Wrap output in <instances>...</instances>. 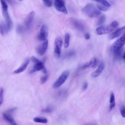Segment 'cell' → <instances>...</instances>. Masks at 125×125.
Wrapping results in <instances>:
<instances>
[{
    "mask_svg": "<svg viewBox=\"0 0 125 125\" xmlns=\"http://www.w3.org/2000/svg\"><path fill=\"white\" fill-rule=\"evenodd\" d=\"M118 25L119 23L117 21H113L107 25L98 27L96 29V33L99 35L109 33L115 30L118 27Z\"/></svg>",
    "mask_w": 125,
    "mask_h": 125,
    "instance_id": "cell-1",
    "label": "cell"
},
{
    "mask_svg": "<svg viewBox=\"0 0 125 125\" xmlns=\"http://www.w3.org/2000/svg\"><path fill=\"white\" fill-rule=\"evenodd\" d=\"M83 12L89 18L97 17L101 14V11L92 3H88L82 9Z\"/></svg>",
    "mask_w": 125,
    "mask_h": 125,
    "instance_id": "cell-2",
    "label": "cell"
},
{
    "mask_svg": "<svg viewBox=\"0 0 125 125\" xmlns=\"http://www.w3.org/2000/svg\"><path fill=\"white\" fill-rule=\"evenodd\" d=\"M69 72L68 70L64 71L60 76V77L53 84V87L54 88H57L61 86L67 80V78L69 76Z\"/></svg>",
    "mask_w": 125,
    "mask_h": 125,
    "instance_id": "cell-3",
    "label": "cell"
},
{
    "mask_svg": "<svg viewBox=\"0 0 125 125\" xmlns=\"http://www.w3.org/2000/svg\"><path fill=\"white\" fill-rule=\"evenodd\" d=\"M63 42L62 39L59 37L56 38L54 41V55L56 58H60L61 54V49L62 46Z\"/></svg>",
    "mask_w": 125,
    "mask_h": 125,
    "instance_id": "cell-4",
    "label": "cell"
},
{
    "mask_svg": "<svg viewBox=\"0 0 125 125\" xmlns=\"http://www.w3.org/2000/svg\"><path fill=\"white\" fill-rule=\"evenodd\" d=\"M16 108H13L10 109L5 112H4L2 114L3 117L5 121H6L8 123H9L10 125H18L17 123L14 119L12 116V113L16 110Z\"/></svg>",
    "mask_w": 125,
    "mask_h": 125,
    "instance_id": "cell-5",
    "label": "cell"
},
{
    "mask_svg": "<svg viewBox=\"0 0 125 125\" xmlns=\"http://www.w3.org/2000/svg\"><path fill=\"white\" fill-rule=\"evenodd\" d=\"M54 4L55 8L57 11L64 14H67V11L63 0H54Z\"/></svg>",
    "mask_w": 125,
    "mask_h": 125,
    "instance_id": "cell-6",
    "label": "cell"
},
{
    "mask_svg": "<svg viewBox=\"0 0 125 125\" xmlns=\"http://www.w3.org/2000/svg\"><path fill=\"white\" fill-rule=\"evenodd\" d=\"M125 42V35H123L121 37L118 39L116 41L114 42L111 47L112 52L115 51L122 49L124 46Z\"/></svg>",
    "mask_w": 125,
    "mask_h": 125,
    "instance_id": "cell-7",
    "label": "cell"
},
{
    "mask_svg": "<svg viewBox=\"0 0 125 125\" xmlns=\"http://www.w3.org/2000/svg\"><path fill=\"white\" fill-rule=\"evenodd\" d=\"M48 37V29L45 24H43L41 27L38 34V39L41 41H45L47 40Z\"/></svg>",
    "mask_w": 125,
    "mask_h": 125,
    "instance_id": "cell-8",
    "label": "cell"
},
{
    "mask_svg": "<svg viewBox=\"0 0 125 125\" xmlns=\"http://www.w3.org/2000/svg\"><path fill=\"white\" fill-rule=\"evenodd\" d=\"M35 16V12L31 11L30 12L24 21V25L27 29H29L31 27L32 23L33 21L34 18Z\"/></svg>",
    "mask_w": 125,
    "mask_h": 125,
    "instance_id": "cell-9",
    "label": "cell"
},
{
    "mask_svg": "<svg viewBox=\"0 0 125 125\" xmlns=\"http://www.w3.org/2000/svg\"><path fill=\"white\" fill-rule=\"evenodd\" d=\"M70 21L72 25L76 29H77L78 30L80 31H83L84 30V26L78 20L74 19L73 18H71L70 19Z\"/></svg>",
    "mask_w": 125,
    "mask_h": 125,
    "instance_id": "cell-10",
    "label": "cell"
},
{
    "mask_svg": "<svg viewBox=\"0 0 125 125\" xmlns=\"http://www.w3.org/2000/svg\"><path fill=\"white\" fill-rule=\"evenodd\" d=\"M2 15L4 18L5 21L6 22V25L7 27L8 30H10L11 29L13 25L12 20L9 15L8 11H2Z\"/></svg>",
    "mask_w": 125,
    "mask_h": 125,
    "instance_id": "cell-11",
    "label": "cell"
},
{
    "mask_svg": "<svg viewBox=\"0 0 125 125\" xmlns=\"http://www.w3.org/2000/svg\"><path fill=\"white\" fill-rule=\"evenodd\" d=\"M104 67V64L103 61H102L99 64L97 68L92 72L91 74V76L93 78H96L99 76L103 72Z\"/></svg>",
    "mask_w": 125,
    "mask_h": 125,
    "instance_id": "cell-12",
    "label": "cell"
},
{
    "mask_svg": "<svg viewBox=\"0 0 125 125\" xmlns=\"http://www.w3.org/2000/svg\"><path fill=\"white\" fill-rule=\"evenodd\" d=\"M125 30V26H123L122 27H120L116 30H115L114 32H113L112 33H111L109 36V38L110 40H113L114 39H115L116 38H118L120 37L122 33L124 32Z\"/></svg>",
    "mask_w": 125,
    "mask_h": 125,
    "instance_id": "cell-13",
    "label": "cell"
},
{
    "mask_svg": "<svg viewBox=\"0 0 125 125\" xmlns=\"http://www.w3.org/2000/svg\"><path fill=\"white\" fill-rule=\"evenodd\" d=\"M48 41L47 40L43 42L41 45H40L37 48V52L40 55H43L48 48Z\"/></svg>",
    "mask_w": 125,
    "mask_h": 125,
    "instance_id": "cell-14",
    "label": "cell"
},
{
    "mask_svg": "<svg viewBox=\"0 0 125 125\" xmlns=\"http://www.w3.org/2000/svg\"><path fill=\"white\" fill-rule=\"evenodd\" d=\"M29 60L28 59H26L24 61V62L21 64V65L18 69H17L14 71V73L16 74H18V73H20L23 72L27 68L29 64Z\"/></svg>",
    "mask_w": 125,
    "mask_h": 125,
    "instance_id": "cell-15",
    "label": "cell"
},
{
    "mask_svg": "<svg viewBox=\"0 0 125 125\" xmlns=\"http://www.w3.org/2000/svg\"><path fill=\"white\" fill-rule=\"evenodd\" d=\"M44 67V62H42L40 61L39 62L35 63L33 67L31 70L30 73H33L40 70H42Z\"/></svg>",
    "mask_w": 125,
    "mask_h": 125,
    "instance_id": "cell-16",
    "label": "cell"
},
{
    "mask_svg": "<svg viewBox=\"0 0 125 125\" xmlns=\"http://www.w3.org/2000/svg\"><path fill=\"white\" fill-rule=\"evenodd\" d=\"M97 63V59L95 57L92 58L90 60H89L88 62H87L86 63H85L83 66V69H86L88 68H91V67H94Z\"/></svg>",
    "mask_w": 125,
    "mask_h": 125,
    "instance_id": "cell-17",
    "label": "cell"
},
{
    "mask_svg": "<svg viewBox=\"0 0 125 125\" xmlns=\"http://www.w3.org/2000/svg\"><path fill=\"white\" fill-rule=\"evenodd\" d=\"M109 110L111 111L113 110L115 106V96L113 92H111L110 95V100H109Z\"/></svg>",
    "mask_w": 125,
    "mask_h": 125,
    "instance_id": "cell-18",
    "label": "cell"
},
{
    "mask_svg": "<svg viewBox=\"0 0 125 125\" xmlns=\"http://www.w3.org/2000/svg\"><path fill=\"white\" fill-rule=\"evenodd\" d=\"M8 31L6 24L3 22L1 21L0 23V33L2 35H4Z\"/></svg>",
    "mask_w": 125,
    "mask_h": 125,
    "instance_id": "cell-19",
    "label": "cell"
},
{
    "mask_svg": "<svg viewBox=\"0 0 125 125\" xmlns=\"http://www.w3.org/2000/svg\"><path fill=\"white\" fill-rule=\"evenodd\" d=\"M34 122L37 123L46 124L47 123V119L43 117H36L33 119Z\"/></svg>",
    "mask_w": 125,
    "mask_h": 125,
    "instance_id": "cell-20",
    "label": "cell"
},
{
    "mask_svg": "<svg viewBox=\"0 0 125 125\" xmlns=\"http://www.w3.org/2000/svg\"><path fill=\"white\" fill-rule=\"evenodd\" d=\"M123 48H122L119 50L112 52L114 55V59L116 60H118L120 59L122 57L123 55L124 54H123Z\"/></svg>",
    "mask_w": 125,
    "mask_h": 125,
    "instance_id": "cell-21",
    "label": "cell"
},
{
    "mask_svg": "<svg viewBox=\"0 0 125 125\" xmlns=\"http://www.w3.org/2000/svg\"><path fill=\"white\" fill-rule=\"evenodd\" d=\"M70 35L69 33H66L64 36V47L66 48L68 47L69 44V41H70Z\"/></svg>",
    "mask_w": 125,
    "mask_h": 125,
    "instance_id": "cell-22",
    "label": "cell"
},
{
    "mask_svg": "<svg viewBox=\"0 0 125 125\" xmlns=\"http://www.w3.org/2000/svg\"><path fill=\"white\" fill-rule=\"evenodd\" d=\"M93 1L98 2L99 4L103 5L106 7H109L110 6V3L106 0H92Z\"/></svg>",
    "mask_w": 125,
    "mask_h": 125,
    "instance_id": "cell-23",
    "label": "cell"
},
{
    "mask_svg": "<svg viewBox=\"0 0 125 125\" xmlns=\"http://www.w3.org/2000/svg\"><path fill=\"white\" fill-rule=\"evenodd\" d=\"M0 3L1 5L2 11H8V6L4 0H0Z\"/></svg>",
    "mask_w": 125,
    "mask_h": 125,
    "instance_id": "cell-24",
    "label": "cell"
},
{
    "mask_svg": "<svg viewBox=\"0 0 125 125\" xmlns=\"http://www.w3.org/2000/svg\"><path fill=\"white\" fill-rule=\"evenodd\" d=\"M105 20V16L102 15L100 17V18L98 20L97 24L99 26H102L103 24V23L104 22Z\"/></svg>",
    "mask_w": 125,
    "mask_h": 125,
    "instance_id": "cell-25",
    "label": "cell"
},
{
    "mask_svg": "<svg viewBox=\"0 0 125 125\" xmlns=\"http://www.w3.org/2000/svg\"><path fill=\"white\" fill-rule=\"evenodd\" d=\"M54 108L52 106H48L42 110V111L44 113H51L53 111Z\"/></svg>",
    "mask_w": 125,
    "mask_h": 125,
    "instance_id": "cell-26",
    "label": "cell"
},
{
    "mask_svg": "<svg viewBox=\"0 0 125 125\" xmlns=\"http://www.w3.org/2000/svg\"><path fill=\"white\" fill-rule=\"evenodd\" d=\"M97 8L100 11H106L108 10V8L103 5H101L100 4H97Z\"/></svg>",
    "mask_w": 125,
    "mask_h": 125,
    "instance_id": "cell-27",
    "label": "cell"
},
{
    "mask_svg": "<svg viewBox=\"0 0 125 125\" xmlns=\"http://www.w3.org/2000/svg\"><path fill=\"white\" fill-rule=\"evenodd\" d=\"M48 77V75L47 73L45 74L44 75L42 76L41 78V83L43 84V83H45L46 82V81L47 80Z\"/></svg>",
    "mask_w": 125,
    "mask_h": 125,
    "instance_id": "cell-28",
    "label": "cell"
},
{
    "mask_svg": "<svg viewBox=\"0 0 125 125\" xmlns=\"http://www.w3.org/2000/svg\"><path fill=\"white\" fill-rule=\"evenodd\" d=\"M3 88L1 87L0 88V105L2 104L3 101Z\"/></svg>",
    "mask_w": 125,
    "mask_h": 125,
    "instance_id": "cell-29",
    "label": "cell"
},
{
    "mask_svg": "<svg viewBox=\"0 0 125 125\" xmlns=\"http://www.w3.org/2000/svg\"><path fill=\"white\" fill-rule=\"evenodd\" d=\"M120 111L121 115L123 118L125 117V107L124 105H122L120 106Z\"/></svg>",
    "mask_w": 125,
    "mask_h": 125,
    "instance_id": "cell-30",
    "label": "cell"
},
{
    "mask_svg": "<svg viewBox=\"0 0 125 125\" xmlns=\"http://www.w3.org/2000/svg\"><path fill=\"white\" fill-rule=\"evenodd\" d=\"M44 5L47 7H50L52 4V0H42Z\"/></svg>",
    "mask_w": 125,
    "mask_h": 125,
    "instance_id": "cell-31",
    "label": "cell"
},
{
    "mask_svg": "<svg viewBox=\"0 0 125 125\" xmlns=\"http://www.w3.org/2000/svg\"><path fill=\"white\" fill-rule=\"evenodd\" d=\"M16 31L19 34H21L22 33V31H23V27L22 26V25L19 24L17 26V29H16Z\"/></svg>",
    "mask_w": 125,
    "mask_h": 125,
    "instance_id": "cell-32",
    "label": "cell"
},
{
    "mask_svg": "<svg viewBox=\"0 0 125 125\" xmlns=\"http://www.w3.org/2000/svg\"><path fill=\"white\" fill-rule=\"evenodd\" d=\"M87 87H88V83H87L86 82H85L83 83V84L82 89V90H83V91H84V90H85L87 89Z\"/></svg>",
    "mask_w": 125,
    "mask_h": 125,
    "instance_id": "cell-33",
    "label": "cell"
},
{
    "mask_svg": "<svg viewBox=\"0 0 125 125\" xmlns=\"http://www.w3.org/2000/svg\"><path fill=\"white\" fill-rule=\"evenodd\" d=\"M31 61H32L33 62H34L35 63H37V62H39L40 61L39 59H38L37 58H36V57H33V56L31 57Z\"/></svg>",
    "mask_w": 125,
    "mask_h": 125,
    "instance_id": "cell-34",
    "label": "cell"
},
{
    "mask_svg": "<svg viewBox=\"0 0 125 125\" xmlns=\"http://www.w3.org/2000/svg\"><path fill=\"white\" fill-rule=\"evenodd\" d=\"M84 38L86 40H89L90 39V36L89 33H88V32L85 33V34H84Z\"/></svg>",
    "mask_w": 125,
    "mask_h": 125,
    "instance_id": "cell-35",
    "label": "cell"
},
{
    "mask_svg": "<svg viewBox=\"0 0 125 125\" xmlns=\"http://www.w3.org/2000/svg\"><path fill=\"white\" fill-rule=\"evenodd\" d=\"M84 125H98V124L95 123H88L85 124Z\"/></svg>",
    "mask_w": 125,
    "mask_h": 125,
    "instance_id": "cell-36",
    "label": "cell"
},
{
    "mask_svg": "<svg viewBox=\"0 0 125 125\" xmlns=\"http://www.w3.org/2000/svg\"><path fill=\"white\" fill-rule=\"evenodd\" d=\"M19 0V1H22V0Z\"/></svg>",
    "mask_w": 125,
    "mask_h": 125,
    "instance_id": "cell-37",
    "label": "cell"
}]
</instances>
